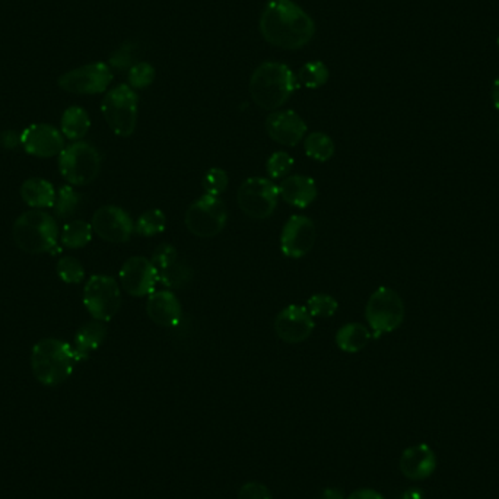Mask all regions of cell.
<instances>
[{
    "label": "cell",
    "instance_id": "6da1fadb",
    "mask_svg": "<svg viewBox=\"0 0 499 499\" xmlns=\"http://www.w3.org/2000/svg\"><path fill=\"white\" fill-rule=\"evenodd\" d=\"M258 29L269 44L283 50H299L312 42L315 24L292 0H271L263 9Z\"/></svg>",
    "mask_w": 499,
    "mask_h": 499
},
{
    "label": "cell",
    "instance_id": "7a4b0ae2",
    "mask_svg": "<svg viewBox=\"0 0 499 499\" xmlns=\"http://www.w3.org/2000/svg\"><path fill=\"white\" fill-rule=\"evenodd\" d=\"M297 75L289 66L281 62H263L254 69L250 78L249 90L251 99L263 110L281 108L298 90Z\"/></svg>",
    "mask_w": 499,
    "mask_h": 499
},
{
    "label": "cell",
    "instance_id": "3957f363",
    "mask_svg": "<svg viewBox=\"0 0 499 499\" xmlns=\"http://www.w3.org/2000/svg\"><path fill=\"white\" fill-rule=\"evenodd\" d=\"M78 364L74 346L63 340L47 337L36 344L31 352V369L38 383L56 387L65 383Z\"/></svg>",
    "mask_w": 499,
    "mask_h": 499
},
{
    "label": "cell",
    "instance_id": "277c9868",
    "mask_svg": "<svg viewBox=\"0 0 499 499\" xmlns=\"http://www.w3.org/2000/svg\"><path fill=\"white\" fill-rule=\"evenodd\" d=\"M12 234L15 244L25 253H49L58 246V222L38 209L22 213L13 224Z\"/></svg>",
    "mask_w": 499,
    "mask_h": 499
},
{
    "label": "cell",
    "instance_id": "5b68a950",
    "mask_svg": "<svg viewBox=\"0 0 499 499\" xmlns=\"http://www.w3.org/2000/svg\"><path fill=\"white\" fill-rule=\"evenodd\" d=\"M139 97L131 86H115L107 92L101 103V113L111 131L122 138L133 135L138 123Z\"/></svg>",
    "mask_w": 499,
    "mask_h": 499
},
{
    "label": "cell",
    "instance_id": "8992f818",
    "mask_svg": "<svg viewBox=\"0 0 499 499\" xmlns=\"http://www.w3.org/2000/svg\"><path fill=\"white\" fill-rule=\"evenodd\" d=\"M59 170L70 186H86L99 177L101 155L86 142H75L59 155Z\"/></svg>",
    "mask_w": 499,
    "mask_h": 499
},
{
    "label": "cell",
    "instance_id": "52a82bcc",
    "mask_svg": "<svg viewBox=\"0 0 499 499\" xmlns=\"http://www.w3.org/2000/svg\"><path fill=\"white\" fill-rule=\"evenodd\" d=\"M405 313V303L400 295L387 287L373 292L365 308V317L376 337L400 328Z\"/></svg>",
    "mask_w": 499,
    "mask_h": 499
},
{
    "label": "cell",
    "instance_id": "ba28073f",
    "mask_svg": "<svg viewBox=\"0 0 499 499\" xmlns=\"http://www.w3.org/2000/svg\"><path fill=\"white\" fill-rule=\"evenodd\" d=\"M83 305L91 317L99 321H110L122 305V292L115 279L106 274H95L83 289Z\"/></svg>",
    "mask_w": 499,
    "mask_h": 499
},
{
    "label": "cell",
    "instance_id": "9c48e42d",
    "mask_svg": "<svg viewBox=\"0 0 499 499\" xmlns=\"http://www.w3.org/2000/svg\"><path fill=\"white\" fill-rule=\"evenodd\" d=\"M279 187L273 181L253 177L242 183L237 193L238 206L253 219H267L278 206Z\"/></svg>",
    "mask_w": 499,
    "mask_h": 499
},
{
    "label": "cell",
    "instance_id": "30bf717a",
    "mask_svg": "<svg viewBox=\"0 0 499 499\" xmlns=\"http://www.w3.org/2000/svg\"><path fill=\"white\" fill-rule=\"evenodd\" d=\"M226 208L221 199L205 194L197 199L186 212V226L199 238H212L221 233L226 226Z\"/></svg>",
    "mask_w": 499,
    "mask_h": 499
},
{
    "label": "cell",
    "instance_id": "8fae6325",
    "mask_svg": "<svg viewBox=\"0 0 499 499\" xmlns=\"http://www.w3.org/2000/svg\"><path fill=\"white\" fill-rule=\"evenodd\" d=\"M111 81L113 72L110 66L103 62H95L66 72L59 78L58 83L63 91L70 94L95 95L107 91Z\"/></svg>",
    "mask_w": 499,
    "mask_h": 499
},
{
    "label": "cell",
    "instance_id": "7c38bea8",
    "mask_svg": "<svg viewBox=\"0 0 499 499\" xmlns=\"http://www.w3.org/2000/svg\"><path fill=\"white\" fill-rule=\"evenodd\" d=\"M152 265L155 266L158 282L168 289H180L192 282L193 269L181 262L178 251L171 244H161L152 254Z\"/></svg>",
    "mask_w": 499,
    "mask_h": 499
},
{
    "label": "cell",
    "instance_id": "4fadbf2b",
    "mask_svg": "<svg viewBox=\"0 0 499 499\" xmlns=\"http://www.w3.org/2000/svg\"><path fill=\"white\" fill-rule=\"evenodd\" d=\"M92 231L104 242L122 244L131 240L135 233V224L131 215L119 206L107 205L99 208L92 217Z\"/></svg>",
    "mask_w": 499,
    "mask_h": 499
},
{
    "label": "cell",
    "instance_id": "5bb4252c",
    "mask_svg": "<svg viewBox=\"0 0 499 499\" xmlns=\"http://www.w3.org/2000/svg\"><path fill=\"white\" fill-rule=\"evenodd\" d=\"M317 238V229L310 218L295 215L283 226L281 250L287 257L299 258L312 251Z\"/></svg>",
    "mask_w": 499,
    "mask_h": 499
},
{
    "label": "cell",
    "instance_id": "9a60e30c",
    "mask_svg": "<svg viewBox=\"0 0 499 499\" xmlns=\"http://www.w3.org/2000/svg\"><path fill=\"white\" fill-rule=\"evenodd\" d=\"M21 145L29 155L53 158L65 149V136L51 124L36 123L21 133Z\"/></svg>",
    "mask_w": 499,
    "mask_h": 499
},
{
    "label": "cell",
    "instance_id": "2e32d148",
    "mask_svg": "<svg viewBox=\"0 0 499 499\" xmlns=\"http://www.w3.org/2000/svg\"><path fill=\"white\" fill-rule=\"evenodd\" d=\"M119 276L124 291L131 297H145L155 292L158 274L147 258L140 256L129 258L120 269Z\"/></svg>",
    "mask_w": 499,
    "mask_h": 499
},
{
    "label": "cell",
    "instance_id": "e0dca14e",
    "mask_svg": "<svg viewBox=\"0 0 499 499\" xmlns=\"http://www.w3.org/2000/svg\"><path fill=\"white\" fill-rule=\"evenodd\" d=\"M274 330L287 344H301L307 340L314 330V320L307 308L289 305L283 308L274 320Z\"/></svg>",
    "mask_w": 499,
    "mask_h": 499
},
{
    "label": "cell",
    "instance_id": "ac0fdd59",
    "mask_svg": "<svg viewBox=\"0 0 499 499\" xmlns=\"http://www.w3.org/2000/svg\"><path fill=\"white\" fill-rule=\"evenodd\" d=\"M266 131L276 144L295 147L307 133V124L295 111H273L267 117Z\"/></svg>",
    "mask_w": 499,
    "mask_h": 499
},
{
    "label": "cell",
    "instance_id": "d6986e66",
    "mask_svg": "<svg viewBox=\"0 0 499 499\" xmlns=\"http://www.w3.org/2000/svg\"><path fill=\"white\" fill-rule=\"evenodd\" d=\"M437 469V455L426 444H417L403 451L400 457V471L412 480L430 478Z\"/></svg>",
    "mask_w": 499,
    "mask_h": 499
},
{
    "label": "cell",
    "instance_id": "ffe728a7",
    "mask_svg": "<svg viewBox=\"0 0 499 499\" xmlns=\"http://www.w3.org/2000/svg\"><path fill=\"white\" fill-rule=\"evenodd\" d=\"M147 313L149 319L161 328H172L180 323L181 304L170 291L152 292L147 298Z\"/></svg>",
    "mask_w": 499,
    "mask_h": 499
},
{
    "label": "cell",
    "instance_id": "44dd1931",
    "mask_svg": "<svg viewBox=\"0 0 499 499\" xmlns=\"http://www.w3.org/2000/svg\"><path fill=\"white\" fill-rule=\"evenodd\" d=\"M279 196L295 208H308L317 197L314 180L305 176L288 177L279 186Z\"/></svg>",
    "mask_w": 499,
    "mask_h": 499
},
{
    "label": "cell",
    "instance_id": "7402d4cb",
    "mask_svg": "<svg viewBox=\"0 0 499 499\" xmlns=\"http://www.w3.org/2000/svg\"><path fill=\"white\" fill-rule=\"evenodd\" d=\"M107 328L103 321H91V323L83 324L75 335L74 351L78 362L90 358L91 353L103 345L106 340Z\"/></svg>",
    "mask_w": 499,
    "mask_h": 499
},
{
    "label": "cell",
    "instance_id": "603a6c76",
    "mask_svg": "<svg viewBox=\"0 0 499 499\" xmlns=\"http://www.w3.org/2000/svg\"><path fill=\"white\" fill-rule=\"evenodd\" d=\"M56 196H58L56 188L44 178H29L21 187L22 201L29 208L38 209V210L53 208L56 203Z\"/></svg>",
    "mask_w": 499,
    "mask_h": 499
},
{
    "label": "cell",
    "instance_id": "cb8c5ba5",
    "mask_svg": "<svg viewBox=\"0 0 499 499\" xmlns=\"http://www.w3.org/2000/svg\"><path fill=\"white\" fill-rule=\"evenodd\" d=\"M90 115L83 107H69L60 120V131L66 139L81 140L90 131Z\"/></svg>",
    "mask_w": 499,
    "mask_h": 499
},
{
    "label": "cell",
    "instance_id": "d4e9b609",
    "mask_svg": "<svg viewBox=\"0 0 499 499\" xmlns=\"http://www.w3.org/2000/svg\"><path fill=\"white\" fill-rule=\"evenodd\" d=\"M371 333L364 324L349 323L339 329L336 335V344L340 351L348 353L360 352L368 345Z\"/></svg>",
    "mask_w": 499,
    "mask_h": 499
},
{
    "label": "cell",
    "instance_id": "484cf974",
    "mask_svg": "<svg viewBox=\"0 0 499 499\" xmlns=\"http://www.w3.org/2000/svg\"><path fill=\"white\" fill-rule=\"evenodd\" d=\"M91 240H92V226L88 222L75 219L63 226L60 242L67 249H83L86 244H90Z\"/></svg>",
    "mask_w": 499,
    "mask_h": 499
},
{
    "label": "cell",
    "instance_id": "4316f807",
    "mask_svg": "<svg viewBox=\"0 0 499 499\" xmlns=\"http://www.w3.org/2000/svg\"><path fill=\"white\" fill-rule=\"evenodd\" d=\"M304 149L313 160L326 162L335 154V144L330 136L321 133V131H314L307 136V139L304 142Z\"/></svg>",
    "mask_w": 499,
    "mask_h": 499
},
{
    "label": "cell",
    "instance_id": "83f0119b",
    "mask_svg": "<svg viewBox=\"0 0 499 499\" xmlns=\"http://www.w3.org/2000/svg\"><path fill=\"white\" fill-rule=\"evenodd\" d=\"M329 76H330V72H329L328 66L320 60H314V62L305 63L298 70L297 81L299 85L310 88V90H317L328 83Z\"/></svg>",
    "mask_w": 499,
    "mask_h": 499
},
{
    "label": "cell",
    "instance_id": "f1b7e54d",
    "mask_svg": "<svg viewBox=\"0 0 499 499\" xmlns=\"http://www.w3.org/2000/svg\"><path fill=\"white\" fill-rule=\"evenodd\" d=\"M167 226V217L160 209L147 210L135 224V233L142 237H154L156 234H161Z\"/></svg>",
    "mask_w": 499,
    "mask_h": 499
},
{
    "label": "cell",
    "instance_id": "f546056e",
    "mask_svg": "<svg viewBox=\"0 0 499 499\" xmlns=\"http://www.w3.org/2000/svg\"><path fill=\"white\" fill-rule=\"evenodd\" d=\"M81 205V194L70 186H63L59 188L56 203L53 209L59 219H66L72 217Z\"/></svg>",
    "mask_w": 499,
    "mask_h": 499
},
{
    "label": "cell",
    "instance_id": "4dcf8cb0",
    "mask_svg": "<svg viewBox=\"0 0 499 499\" xmlns=\"http://www.w3.org/2000/svg\"><path fill=\"white\" fill-rule=\"evenodd\" d=\"M155 69L151 63L138 62L129 69L127 81H129V86L133 90H145L155 81Z\"/></svg>",
    "mask_w": 499,
    "mask_h": 499
},
{
    "label": "cell",
    "instance_id": "1f68e13d",
    "mask_svg": "<svg viewBox=\"0 0 499 499\" xmlns=\"http://www.w3.org/2000/svg\"><path fill=\"white\" fill-rule=\"evenodd\" d=\"M56 269H58L59 278L62 279L63 282L69 283V285L81 283L85 278V269H83L81 262L78 258L70 257V256L60 258Z\"/></svg>",
    "mask_w": 499,
    "mask_h": 499
},
{
    "label": "cell",
    "instance_id": "d6a6232c",
    "mask_svg": "<svg viewBox=\"0 0 499 499\" xmlns=\"http://www.w3.org/2000/svg\"><path fill=\"white\" fill-rule=\"evenodd\" d=\"M339 308V304L333 298L332 295L315 294L308 299L307 310L313 317L320 319H329L336 314Z\"/></svg>",
    "mask_w": 499,
    "mask_h": 499
},
{
    "label": "cell",
    "instance_id": "836d02e7",
    "mask_svg": "<svg viewBox=\"0 0 499 499\" xmlns=\"http://www.w3.org/2000/svg\"><path fill=\"white\" fill-rule=\"evenodd\" d=\"M136 59H138V45L136 43L127 42L115 50V53L110 58L108 66L113 69L129 70L131 66L138 63Z\"/></svg>",
    "mask_w": 499,
    "mask_h": 499
},
{
    "label": "cell",
    "instance_id": "e575fe53",
    "mask_svg": "<svg viewBox=\"0 0 499 499\" xmlns=\"http://www.w3.org/2000/svg\"><path fill=\"white\" fill-rule=\"evenodd\" d=\"M292 165H294L292 156L287 152L279 151L274 152L273 155L269 158L266 168L269 177L273 180H278L291 171Z\"/></svg>",
    "mask_w": 499,
    "mask_h": 499
},
{
    "label": "cell",
    "instance_id": "d590c367",
    "mask_svg": "<svg viewBox=\"0 0 499 499\" xmlns=\"http://www.w3.org/2000/svg\"><path fill=\"white\" fill-rule=\"evenodd\" d=\"M202 185L205 188L206 194L218 197L228 186V174L221 168H212L210 171L206 172Z\"/></svg>",
    "mask_w": 499,
    "mask_h": 499
},
{
    "label": "cell",
    "instance_id": "8d00e7d4",
    "mask_svg": "<svg viewBox=\"0 0 499 499\" xmlns=\"http://www.w3.org/2000/svg\"><path fill=\"white\" fill-rule=\"evenodd\" d=\"M238 499H273L266 485L258 482H249L242 485L238 492Z\"/></svg>",
    "mask_w": 499,
    "mask_h": 499
},
{
    "label": "cell",
    "instance_id": "74e56055",
    "mask_svg": "<svg viewBox=\"0 0 499 499\" xmlns=\"http://www.w3.org/2000/svg\"><path fill=\"white\" fill-rule=\"evenodd\" d=\"M0 142L4 147L13 149L21 145V135H17V131H4V135L0 136Z\"/></svg>",
    "mask_w": 499,
    "mask_h": 499
},
{
    "label": "cell",
    "instance_id": "f35d334b",
    "mask_svg": "<svg viewBox=\"0 0 499 499\" xmlns=\"http://www.w3.org/2000/svg\"><path fill=\"white\" fill-rule=\"evenodd\" d=\"M348 499H385L384 496L381 495L380 492L374 491V489H358V491L352 492Z\"/></svg>",
    "mask_w": 499,
    "mask_h": 499
},
{
    "label": "cell",
    "instance_id": "ab89813d",
    "mask_svg": "<svg viewBox=\"0 0 499 499\" xmlns=\"http://www.w3.org/2000/svg\"><path fill=\"white\" fill-rule=\"evenodd\" d=\"M401 499H424V494H422L421 489L417 487H412L409 491H406L401 496Z\"/></svg>",
    "mask_w": 499,
    "mask_h": 499
},
{
    "label": "cell",
    "instance_id": "60d3db41",
    "mask_svg": "<svg viewBox=\"0 0 499 499\" xmlns=\"http://www.w3.org/2000/svg\"><path fill=\"white\" fill-rule=\"evenodd\" d=\"M492 103L499 111V76L495 79V83L492 85Z\"/></svg>",
    "mask_w": 499,
    "mask_h": 499
},
{
    "label": "cell",
    "instance_id": "b9f144b4",
    "mask_svg": "<svg viewBox=\"0 0 499 499\" xmlns=\"http://www.w3.org/2000/svg\"><path fill=\"white\" fill-rule=\"evenodd\" d=\"M323 499H344V495L337 489H328V491L324 492Z\"/></svg>",
    "mask_w": 499,
    "mask_h": 499
},
{
    "label": "cell",
    "instance_id": "7bdbcfd3",
    "mask_svg": "<svg viewBox=\"0 0 499 499\" xmlns=\"http://www.w3.org/2000/svg\"><path fill=\"white\" fill-rule=\"evenodd\" d=\"M498 49H499V38H498Z\"/></svg>",
    "mask_w": 499,
    "mask_h": 499
},
{
    "label": "cell",
    "instance_id": "ee69618b",
    "mask_svg": "<svg viewBox=\"0 0 499 499\" xmlns=\"http://www.w3.org/2000/svg\"><path fill=\"white\" fill-rule=\"evenodd\" d=\"M498 131H499V129H498Z\"/></svg>",
    "mask_w": 499,
    "mask_h": 499
}]
</instances>
